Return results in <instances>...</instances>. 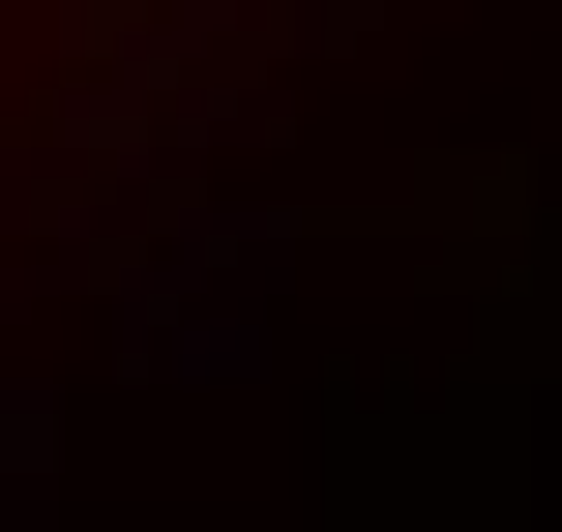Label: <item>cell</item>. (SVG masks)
<instances>
[{
  "label": "cell",
  "mask_w": 562,
  "mask_h": 532,
  "mask_svg": "<svg viewBox=\"0 0 562 532\" xmlns=\"http://www.w3.org/2000/svg\"><path fill=\"white\" fill-rule=\"evenodd\" d=\"M30 474H59V415H30V385H0V503H30Z\"/></svg>",
  "instance_id": "7a4b0ae2"
},
{
  "label": "cell",
  "mask_w": 562,
  "mask_h": 532,
  "mask_svg": "<svg viewBox=\"0 0 562 532\" xmlns=\"http://www.w3.org/2000/svg\"><path fill=\"white\" fill-rule=\"evenodd\" d=\"M119 355L148 385H267V237H148L119 267Z\"/></svg>",
  "instance_id": "6da1fadb"
}]
</instances>
